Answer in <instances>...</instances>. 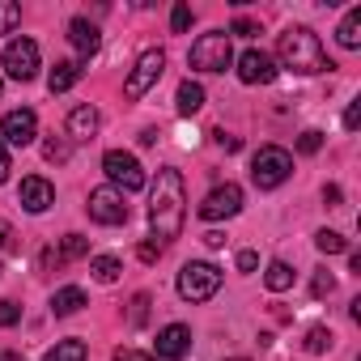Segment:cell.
I'll list each match as a JSON object with an SVG mask.
<instances>
[{
    "label": "cell",
    "mask_w": 361,
    "mask_h": 361,
    "mask_svg": "<svg viewBox=\"0 0 361 361\" xmlns=\"http://www.w3.org/2000/svg\"><path fill=\"white\" fill-rule=\"evenodd\" d=\"M327 348H331V331H327V327H310V331H306V353L319 357V353H327Z\"/></svg>",
    "instance_id": "27"
},
{
    "label": "cell",
    "mask_w": 361,
    "mask_h": 361,
    "mask_svg": "<svg viewBox=\"0 0 361 361\" xmlns=\"http://www.w3.org/2000/svg\"><path fill=\"white\" fill-rule=\"evenodd\" d=\"M9 251H18V234L9 221H0V255H9Z\"/></svg>",
    "instance_id": "32"
},
{
    "label": "cell",
    "mask_w": 361,
    "mask_h": 361,
    "mask_svg": "<svg viewBox=\"0 0 361 361\" xmlns=\"http://www.w3.org/2000/svg\"><path fill=\"white\" fill-rule=\"evenodd\" d=\"M161 251H166V247H161V243H153V238H149V243H140V251H136V255H140V259H145V264H153V259H161Z\"/></svg>",
    "instance_id": "35"
},
{
    "label": "cell",
    "mask_w": 361,
    "mask_h": 361,
    "mask_svg": "<svg viewBox=\"0 0 361 361\" xmlns=\"http://www.w3.org/2000/svg\"><path fill=\"white\" fill-rule=\"evenodd\" d=\"M22 26V5H13V0H0V35H13Z\"/></svg>",
    "instance_id": "26"
},
{
    "label": "cell",
    "mask_w": 361,
    "mask_h": 361,
    "mask_svg": "<svg viewBox=\"0 0 361 361\" xmlns=\"http://www.w3.org/2000/svg\"><path fill=\"white\" fill-rule=\"evenodd\" d=\"M90 272H94V281H98V285H115L123 268H119V259H115V255H98V259H90Z\"/></svg>",
    "instance_id": "24"
},
{
    "label": "cell",
    "mask_w": 361,
    "mask_h": 361,
    "mask_svg": "<svg viewBox=\"0 0 361 361\" xmlns=\"http://www.w3.org/2000/svg\"><path fill=\"white\" fill-rule=\"evenodd\" d=\"M22 319V306L18 302H0V327H13Z\"/></svg>",
    "instance_id": "33"
},
{
    "label": "cell",
    "mask_w": 361,
    "mask_h": 361,
    "mask_svg": "<svg viewBox=\"0 0 361 361\" xmlns=\"http://www.w3.org/2000/svg\"><path fill=\"white\" fill-rule=\"evenodd\" d=\"M319 149H323V132H314V128H310V132H302V136H298V153H319Z\"/></svg>",
    "instance_id": "30"
},
{
    "label": "cell",
    "mask_w": 361,
    "mask_h": 361,
    "mask_svg": "<svg viewBox=\"0 0 361 361\" xmlns=\"http://www.w3.org/2000/svg\"><path fill=\"white\" fill-rule=\"evenodd\" d=\"M153 348H157L161 361H183V357L192 353V327H188V323H166V327L157 331Z\"/></svg>",
    "instance_id": "12"
},
{
    "label": "cell",
    "mask_w": 361,
    "mask_h": 361,
    "mask_svg": "<svg viewBox=\"0 0 361 361\" xmlns=\"http://www.w3.org/2000/svg\"><path fill=\"white\" fill-rule=\"evenodd\" d=\"M183 221H188V192H183V174L174 166H161L157 178H153V192H149V230H153V243H174L183 234Z\"/></svg>",
    "instance_id": "1"
},
{
    "label": "cell",
    "mask_w": 361,
    "mask_h": 361,
    "mask_svg": "<svg viewBox=\"0 0 361 361\" xmlns=\"http://www.w3.org/2000/svg\"><path fill=\"white\" fill-rule=\"evenodd\" d=\"M77 81H81V64H73V60H60V64L51 68V77H47V90H51V94H68Z\"/></svg>",
    "instance_id": "19"
},
{
    "label": "cell",
    "mask_w": 361,
    "mask_h": 361,
    "mask_svg": "<svg viewBox=\"0 0 361 361\" xmlns=\"http://www.w3.org/2000/svg\"><path fill=\"white\" fill-rule=\"evenodd\" d=\"M85 340H56V348H47L43 361H85Z\"/></svg>",
    "instance_id": "22"
},
{
    "label": "cell",
    "mask_w": 361,
    "mask_h": 361,
    "mask_svg": "<svg viewBox=\"0 0 361 361\" xmlns=\"http://www.w3.org/2000/svg\"><path fill=\"white\" fill-rule=\"evenodd\" d=\"M174 106H178V115H196L204 106V85L188 77L183 85H178V94H174Z\"/></svg>",
    "instance_id": "17"
},
{
    "label": "cell",
    "mask_w": 361,
    "mask_h": 361,
    "mask_svg": "<svg viewBox=\"0 0 361 361\" xmlns=\"http://www.w3.org/2000/svg\"><path fill=\"white\" fill-rule=\"evenodd\" d=\"M0 64H5V73L13 81H35L39 77V43L35 39H13L5 47V56H0Z\"/></svg>",
    "instance_id": "9"
},
{
    "label": "cell",
    "mask_w": 361,
    "mask_h": 361,
    "mask_svg": "<svg viewBox=\"0 0 361 361\" xmlns=\"http://www.w3.org/2000/svg\"><path fill=\"white\" fill-rule=\"evenodd\" d=\"M0 361H22V353H13V348H0Z\"/></svg>",
    "instance_id": "44"
},
{
    "label": "cell",
    "mask_w": 361,
    "mask_h": 361,
    "mask_svg": "<svg viewBox=\"0 0 361 361\" xmlns=\"http://www.w3.org/2000/svg\"><path fill=\"white\" fill-rule=\"evenodd\" d=\"M217 145H221L226 153H238V149H243V140H238V136H230V132H217Z\"/></svg>",
    "instance_id": "39"
},
{
    "label": "cell",
    "mask_w": 361,
    "mask_h": 361,
    "mask_svg": "<svg viewBox=\"0 0 361 361\" xmlns=\"http://www.w3.org/2000/svg\"><path fill=\"white\" fill-rule=\"evenodd\" d=\"M238 81H247V85H268V81H276V60H272L268 51H259V47H247V51L238 56Z\"/></svg>",
    "instance_id": "13"
},
{
    "label": "cell",
    "mask_w": 361,
    "mask_h": 361,
    "mask_svg": "<svg viewBox=\"0 0 361 361\" xmlns=\"http://www.w3.org/2000/svg\"><path fill=\"white\" fill-rule=\"evenodd\" d=\"M204 243L217 251V247H226V234H221V230H209V234H204Z\"/></svg>",
    "instance_id": "43"
},
{
    "label": "cell",
    "mask_w": 361,
    "mask_h": 361,
    "mask_svg": "<svg viewBox=\"0 0 361 361\" xmlns=\"http://www.w3.org/2000/svg\"><path fill=\"white\" fill-rule=\"evenodd\" d=\"M102 170H106V178H111V188L115 192H140L149 178H145V166L136 161V153H128V149H106L102 153Z\"/></svg>",
    "instance_id": "6"
},
{
    "label": "cell",
    "mask_w": 361,
    "mask_h": 361,
    "mask_svg": "<svg viewBox=\"0 0 361 361\" xmlns=\"http://www.w3.org/2000/svg\"><path fill=\"white\" fill-rule=\"evenodd\" d=\"M230 35H238V39H251V35H259V26H255L251 18H238V22L230 26Z\"/></svg>",
    "instance_id": "34"
},
{
    "label": "cell",
    "mask_w": 361,
    "mask_h": 361,
    "mask_svg": "<svg viewBox=\"0 0 361 361\" xmlns=\"http://www.w3.org/2000/svg\"><path fill=\"white\" fill-rule=\"evenodd\" d=\"M98 111L90 106V102H81V106H73L68 111V123H64V132H68V140L73 145H85V140H94L98 136Z\"/></svg>",
    "instance_id": "15"
},
{
    "label": "cell",
    "mask_w": 361,
    "mask_h": 361,
    "mask_svg": "<svg viewBox=\"0 0 361 361\" xmlns=\"http://www.w3.org/2000/svg\"><path fill=\"white\" fill-rule=\"evenodd\" d=\"M68 43L90 60V56L98 51V43H102V39H98V26H94L90 18H73V22H68Z\"/></svg>",
    "instance_id": "16"
},
{
    "label": "cell",
    "mask_w": 361,
    "mask_h": 361,
    "mask_svg": "<svg viewBox=\"0 0 361 361\" xmlns=\"http://www.w3.org/2000/svg\"><path fill=\"white\" fill-rule=\"evenodd\" d=\"M264 285H268L272 293H285V289L293 285V268H289L285 259H272V264H268V272H264Z\"/></svg>",
    "instance_id": "21"
},
{
    "label": "cell",
    "mask_w": 361,
    "mask_h": 361,
    "mask_svg": "<svg viewBox=\"0 0 361 361\" xmlns=\"http://www.w3.org/2000/svg\"><path fill=\"white\" fill-rule=\"evenodd\" d=\"M289 174H293V153L281 149V145H264V149L251 157V183H255L259 192L281 188Z\"/></svg>",
    "instance_id": "3"
},
{
    "label": "cell",
    "mask_w": 361,
    "mask_h": 361,
    "mask_svg": "<svg viewBox=\"0 0 361 361\" xmlns=\"http://www.w3.org/2000/svg\"><path fill=\"white\" fill-rule=\"evenodd\" d=\"M192 18H196L192 5H174V13H170V30H174V35H183V30L192 26Z\"/></svg>",
    "instance_id": "28"
},
{
    "label": "cell",
    "mask_w": 361,
    "mask_h": 361,
    "mask_svg": "<svg viewBox=\"0 0 361 361\" xmlns=\"http://www.w3.org/2000/svg\"><path fill=\"white\" fill-rule=\"evenodd\" d=\"M276 60H281V68H289L298 77H314V73L331 68V60H327V51H323L319 35L310 26H289L276 39Z\"/></svg>",
    "instance_id": "2"
},
{
    "label": "cell",
    "mask_w": 361,
    "mask_h": 361,
    "mask_svg": "<svg viewBox=\"0 0 361 361\" xmlns=\"http://www.w3.org/2000/svg\"><path fill=\"white\" fill-rule=\"evenodd\" d=\"M323 200H327V209H336V204H340V188H336V183L323 188Z\"/></svg>",
    "instance_id": "42"
},
{
    "label": "cell",
    "mask_w": 361,
    "mask_h": 361,
    "mask_svg": "<svg viewBox=\"0 0 361 361\" xmlns=\"http://www.w3.org/2000/svg\"><path fill=\"white\" fill-rule=\"evenodd\" d=\"M22 209L26 213H47L51 204H56V188L47 183L43 174H30V178H22Z\"/></svg>",
    "instance_id": "14"
},
{
    "label": "cell",
    "mask_w": 361,
    "mask_h": 361,
    "mask_svg": "<svg viewBox=\"0 0 361 361\" xmlns=\"http://www.w3.org/2000/svg\"><path fill=\"white\" fill-rule=\"evenodd\" d=\"M43 157L47 161H68V140H47L43 145Z\"/></svg>",
    "instance_id": "31"
},
{
    "label": "cell",
    "mask_w": 361,
    "mask_h": 361,
    "mask_svg": "<svg viewBox=\"0 0 361 361\" xmlns=\"http://www.w3.org/2000/svg\"><path fill=\"white\" fill-rule=\"evenodd\" d=\"M161 73H166V51H161V47L140 51L136 64H132V73H128V81H123V94H128V98H145V94L161 81Z\"/></svg>",
    "instance_id": "7"
},
{
    "label": "cell",
    "mask_w": 361,
    "mask_h": 361,
    "mask_svg": "<svg viewBox=\"0 0 361 361\" xmlns=\"http://www.w3.org/2000/svg\"><path fill=\"white\" fill-rule=\"evenodd\" d=\"M204 221H230V217H238L243 213V188L238 183H217L204 200H200V209H196Z\"/></svg>",
    "instance_id": "8"
},
{
    "label": "cell",
    "mask_w": 361,
    "mask_h": 361,
    "mask_svg": "<svg viewBox=\"0 0 361 361\" xmlns=\"http://www.w3.org/2000/svg\"><path fill=\"white\" fill-rule=\"evenodd\" d=\"M314 247H319L323 255H340V251H348V238L336 234V230H319V234H314Z\"/></svg>",
    "instance_id": "25"
},
{
    "label": "cell",
    "mask_w": 361,
    "mask_h": 361,
    "mask_svg": "<svg viewBox=\"0 0 361 361\" xmlns=\"http://www.w3.org/2000/svg\"><path fill=\"white\" fill-rule=\"evenodd\" d=\"M145 306H149V298L140 293V298H136V306H132V323H145Z\"/></svg>",
    "instance_id": "41"
},
{
    "label": "cell",
    "mask_w": 361,
    "mask_h": 361,
    "mask_svg": "<svg viewBox=\"0 0 361 361\" xmlns=\"http://www.w3.org/2000/svg\"><path fill=\"white\" fill-rule=\"evenodd\" d=\"M85 306V289H77V285H64V289H56L51 293V310L64 319V314H77Z\"/></svg>",
    "instance_id": "20"
},
{
    "label": "cell",
    "mask_w": 361,
    "mask_h": 361,
    "mask_svg": "<svg viewBox=\"0 0 361 361\" xmlns=\"http://www.w3.org/2000/svg\"><path fill=\"white\" fill-rule=\"evenodd\" d=\"M85 209H90V217H94L98 226H123V221H128V200H123V192H115V188H94Z\"/></svg>",
    "instance_id": "10"
},
{
    "label": "cell",
    "mask_w": 361,
    "mask_h": 361,
    "mask_svg": "<svg viewBox=\"0 0 361 361\" xmlns=\"http://www.w3.org/2000/svg\"><path fill=\"white\" fill-rule=\"evenodd\" d=\"M221 289V268H213L209 259H192L178 272V298L183 302H209Z\"/></svg>",
    "instance_id": "5"
},
{
    "label": "cell",
    "mask_w": 361,
    "mask_h": 361,
    "mask_svg": "<svg viewBox=\"0 0 361 361\" xmlns=\"http://www.w3.org/2000/svg\"><path fill=\"white\" fill-rule=\"evenodd\" d=\"M336 39H340V47H348V51L361 47V5H353V9L344 13V22L336 26Z\"/></svg>",
    "instance_id": "18"
},
{
    "label": "cell",
    "mask_w": 361,
    "mask_h": 361,
    "mask_svg": "<svg viewBox=\"0 0 361 361\" xmlns=\"http://www.w3.org/2000/svg\"><path fill=\"white\" fill-rule=\"evenodd\" d=\"M9 170H13V161H9V145L0 140V183H9Z\"/></svg>",
    "instance_id": "37"
},
{
    "label": "cell",
    "mask_w": 361,
    "mask_h": 361,
    "mask_svg": "<svg viewBox=\"0 0 361 361\" xmlns=\"http://www.w3.org/2000/svg\"><path fill=\"white\" fill-rule=\"evenodd\" d=\"M81 255H90V238L64 234V243H60V251H56V264H73V259H81Z\"/></svg>",
    "instance_id": "23"
},
{
    "label": "cell",
    "mask_w": 361,
    "mask_h": 361,
    "mask_svg": "<svg viewBox=\"0 0 361 361\" xmlns=\"http://www.w3.org/2000/svg\"><path fill=\"white\" fill-rule=\"evenodd\" d=\"M115 361H157V357H149V353H136V348H119V353H115Z\"/></svg>",
    "instance_id": "40"
},
{
    "label": "cell",
    "mask_w": 361,
    "mask_h": 361,
    "mask_svg": "<svg viewBox=\"0 0 361 361\" xmlns=\"http://www.w3.org/2000/svg\"><path fill=\"white\" fill-rule=\"evenodd\" d=\"M188 64H192L196 73H226V68L234 64L230 35H226V30H209V35H200V39L192 43V51H188Z\"/></svg>",
    "instance_id": "4"
},
{
    "label": "cell",
    "mask_w": 361,
    "mask_h": 361,
    "mask_svg": "<svg viewBox=\"0 0 361 361\" xmlns=\"http://www.w3.org/2000/svg\"><path fill=\"white\" fill-rule=\"evenodd\" d=\"M331 289H336V276H331L327 268H323V272H314V281H310V298H327Z\"/></svg>",
    "instance_id": "29"
},
{
    "label": "cell",
    "mask_w": 361,
    "mask_h": 361,
    "mask_svg": "<svg viewBox=\"0 0 361 361\" xmlns=\"http://www.w3.org/2000/svg\"><path fill=\"white\" fill-rule=\"evenodd\" d=\"M357 123H361V98H357V102H348V111H344V128H348V132H357Z\"/></svg>",
    "instance_id": "36"
},
{
    "label": "cell",
    "mask_w": 361,
    "mask_h": 361,
    "mask_svg": "<svg viewBox=\"0 0 361 361\" xmlns=\"http://www.w3.org/2000/svg\"><path fill=\"white\" fill-rule=\"evenodd\" d=\"M259 268V255L255 251H238V272H255Z\"/></svg>",
    "instance_id": "38"
},
{
    "label": "cell",
    "mask_w": 361,
    "mask_h": 361,
    "mask_svg": "<svg viewBox=\"0 0 361 361\" xmlns=\"http://www.w3.org/2000/svg\"><path fill=\"white\" fill-rule=\"evenodd\" d=\"M230 361H247V357H230Z\"/></svg>",
    "instance_id": "45"
},
{
    "label": "cell",
    "mask_w": 361,
    "mask_h": 361,
    "mask_svg": "<svg viewBox=\"0 0 361 361\" xmlns=\"http://www.w3.org/2000/svg\"><path fill=\"white\" fill-rule=\"evenodd\" d=\"M35 136H39V115L30 111V106H18V111H9L5 119H0V140L5 145H35Z\"/></svg>",
    "instance_id": "11"
}]
</instances>
